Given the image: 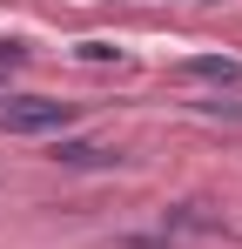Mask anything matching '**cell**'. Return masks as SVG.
Wrapping results in <instances>:
<instances>
[{
	"label": "cell",
	"instance_id": "6da1fadb",
	"mask_svg": "<svg viewBox=\"0 0 242 249\" xmlns=\"http://www.w3.org/2000/svg\"><path fill=\"white\" fill-rule=\"evenodd\" d=\"M68 122H74V101H47V94L0 101V128H7V135H61Z\"/></svg>",
	"mask_w": 242,
	"mask_h": 249
},
{
	"label": "cell",
	"instance_id": "3957f363",
	"mask_svg": "<svg viewBox=\"0 0 242 249\" xmlns=\"http://www.w3.org/2000/svg\"><path fill=\"white\" fill-rule=\"evenodd\" d=\"M175 74H182V81H215V88H236V81H242V61H229V54H189Z\"/></svg>",
	"mask_w": 242,
	"mask_h": 249
},
{
	"label": "cell",
	"instance_id": "5b68a950",
	"mask_svg": "<svg viewBox=\"0 0 242 249\" xmlns=\"http://www.w3.org/2000/svg\"><path fill=\"white\" fill-rule=\"evenodd\" d=\"M74 54H81V61H94V68H101V61H121V47H115V41H81Z\"/></svg>",
	"mask_w": 242,
	"mask_h": 249
},
{
	"label": "cell",
	"instance_id": "277c9868",
	"mask_svg": "<svg viewBox=\"0 0 242 249\" xmlns=\"http://www.w3.org/2000/svg\"><path fill=\"white\" fill-rule=\"evenodd\" d=\"M175 229H215V215H202V202H182L175 209Z\"/></svg>",
	"mask_w": 242,
	"mask_h": 249
},
{
	"label": "cell",
	"instance_id": "8992f818",
	"mask_svg": "<svg viewBox=\"0 0 242 249\" xmlns=\"http://www.w3.org/2000/svg\"><path fill=\"white\" fill-rule=\"evenodd\" d=\"M14 68H27V47H20V41H0V81H7Z\"/></svg>",
	"mask_w": 242,
	"mask_h": 249
},
{
	"label": "cell",
	"instance_id": "7a4b0ae2",
	"mask_svg": "<svg viewBox=\"0 0 242 249\" xmlns=\"http://www.w3.org/2000/svg\"><path fill=\"white\" fill-rule=\"evenodd\" d=\"M54 162L61 168H121V155L101 142H81V135H54Z\"/></svg>",
	"mask_w": 242,
	"mask_h": 249
}]
</instances>
